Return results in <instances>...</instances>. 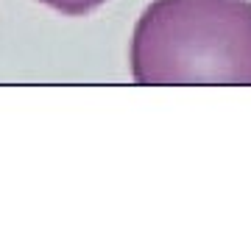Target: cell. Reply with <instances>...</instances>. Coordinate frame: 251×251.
<instances>
[{"label": "cell", "mask_w": 251, "mask_h": 251, "mask_svg": "<svg viewBox=\"0 0 251 251\" xmlns=\"http://www.w3.org/2000/svg\"><path fill=\"white\" fill-rule=\"evenodd\" d=\"M137 84H251V0H153L131 36Z\"/></svg>", "instance_id": "cell-1"}, {"label": "cell", "mask_w": 251, "mask_h": 251, "mask_svg": "<svg viewBox=\"0 0 251 251\" xmlns=\"http://www.w3.org/2000/svg\"><path fill=\"white\" fill-rule=\"evenodd\" d=\"M39 3L64 14V17H84V14L95 11L98 6H103L106 0H39Z\"/></svg>", "instance_id": "cell-2"}]
</instances>
